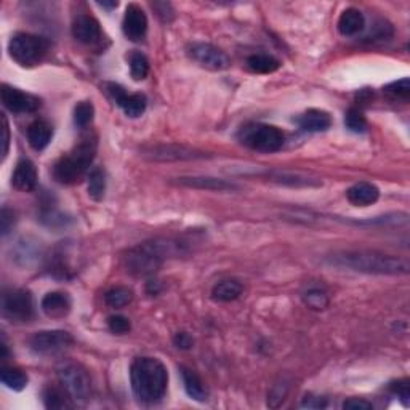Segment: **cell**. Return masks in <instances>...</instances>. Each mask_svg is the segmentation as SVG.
I'll use <instances>...</instances> for the list:
<instances>
[{"label": "cell", "instance_id": "obj_41", "mask_svg": "<svg viewBox=\"0 0 410 410\" xmlns=\"http://www.w3.org/2000/svg\"><path fill=\"white\" fill-rule=\"evenodd\" d=\"M2 124H4V127H2V132H4L2 159H5V157H7L8 147H10V128H8V121H7V117H5V114H2Z\"/></svg>", "mask_w": 410, "mask_h": 410}, {"label": "cell", "instance_id": "obj_40", "mask_svg": "<svg viewBox=\"0 0 410 410\" xmlns=\"http://www.w3.org/2000/svg\"><path fill=\"white\" fill-rule=\"evenodd\" d=\"M303 407L308 409H322L327 406V401L326 397H312V396H306L303 404H301Z\"/></svg>", "mask_w": 410, "mask_h": 410}, {"label": "cell", "instance_id": "obj_36", "mask_svg": "<svg viewBox=\"0 0 410 410\" xmlns=\"http://www.w3.org/2000/svg\"><path fill=\"white\" fill-rule=\"evenodd\" d=\"M390 390L395 392V395L399 397V401L404 404V406H409V399H410V385L409 380H397L392 381L390 385Z\"/></svg>", "mask_w": 410, "mask_h": 410}, {"label": "cell", "instance_id": "obj_2", "mask_svg": "<svg viewBox=\"0 0 410 410\" xmlns=\"http://www.w3.org/2000/svg\"><path fill=\"white\" fill-rule=\"evenodd\" d=\"M185 244L173 239H154L150 242L138 244L124 256V266L130 275L136 277H150L159 271V267L170 256L181 253Z\"/></svg>", "mask_w": 410, "mask_h": 410}, {"label": "cell", "instance_id": "obj_7", "mask_svg": "<svg viewBox=\"0 0 410 410\" xmlns=\"http://www.w3.org/2000/svg\"><path fill=\"white\" fill-rule=\"evenodd\" d=\"M2 315L15 324L29 322L34 317V300L25 289H11L2 295Z\"/></svg>", "mask_w": 410, "mask_h": 410}, {"label": "cell", "instance_id": "obj_35", "mask_svg": "<svg viewBox=\"0 0 410 410\" xmlns=\"http://www.w3.org/2000/svg\"><path fill=\"white\" fill-rule=\"evenodd\" d=\"M107 326L114 335H125L132 329V324L125 316H111L107 319Z\"/></svg>", "mask_w": 410, "mask_h": 410}, {"label": "cell", "instance_id": "obj_18", "mask_svg": "<svg viewBox=\"0 0 410 410\" xmlns=\"http://www.w3.org/2000/svg\"><path fill=\"white\" fill-rule=\"evenodd\" d=\"M42 311L51 319H62L70 315L71 298L65 292H50L42 298Z\"/></svg>", "mask_w": 410, "mask_h": 410}, {"label": "cell", "instance_id": "obj_42", "mask_svg": "<svg viewBox=\"0 0 410 410\" xmlns=\"http://www.w3.org/2000/svg\"><path fill=\"white\" fill-rule=\"evenodd\" d=\"M98 5H100V7H102V8H116L119 4H117V2H112V4H106V2H102V4H101V2H100Z\"/></svg>", "mask_w": 410, "mask_h": 410}, {"label": "cell", "instance_id": "obj_30", "mask_svg": "<svg viewBox=\"0 0 410 410\" xmlns=\"http://www.w3.org/2000/svg\"><path fill=\"white\" fill-rule=\"evenodd\" d=\"M130 62V74L135 81H145L150 74V61H147L146 56L140 51H132L128 56Z\"/></svg>", "mask_w": 410, "mask_h": 410}, {"label": "cell", "instance_id": "obj_1", "mask_svg": "<svg viewBox=\"0 0 410 410\" xmlns=\"http://www.w3.org/2000/svg\"><path fill=\"white\" fill-rule=\"evenodd\" d=\"M329 263L338 267L366 275L381 276H401L407 275L410 266L409 261L399 256L381 253L377 250H346L329 256Z\"/></svg>", "mask_w": 410, "mask_h": 410}, {"label": "cell", "instance_id": "obj_4", "mask_svg": "<svg viewBox=\"0 0 410 410\" xmlns=\"http://www.w3.org/2000/svg\"><path fill=\"white\" fill-rule=\"evenodd\" d=\"M96 154V141L84 140L81 145L62 156L53 167L55 180L61 185H76L85 175L88 173L90 165H92Z\"/></svg>", "mask_w": 410, "mask_h": 410}, {"label": "cell", "instance_id": "obj_5", "mask_svg": "<svg viewBox=\"0 0 410 410\" xmlns=\"http://www.w3.org/2000/svg\"><path fill=\"white\" fill-rule=\"evenodd\" d=\"M50 42L45 37L34 36V34L18 32L10 39L8 53L11 60L25 67L36 66L48 53Z\"/></svg>", "mask_w": 410, "mask_h": 410}, {"label": "cell", "instance_id": "obj_34", "mask_svg": "<svg viewBox=\"0 0 410 410\" xmlns=\"http://www.w3.org/2000/svg\"><path fill=\"white\" fill-rule=\"evenodd\" d=\"M385 92L388 93L392 98H399V100H409L410 96V79L404 77L401 81H396L390 85H386Z\"/></svg>", "mask_w": 410, "mask_h": 410}, {"label": "cell", "instance_id": "obj_15", "mask_svg": "<svg viewBox=\"0 0 410 410\" xmlns=\"http://www.w3.org/2000/svg\"><path fill=\"white\" fill-rule=\"evenodd\" d=\"M176 185L192 187V190L215 191V192H226V191L239 190V186L231 183V181L212 178V176H181V178H176Z\"/></svg>", "mask_w": 410, "mask_h": 410}, {"label": "cell", "instance_id": "obj_19", "mask_svg": "<svg viewBox=\"0 0 410 410\" xmlns=\"http://www.w3.org/2000/svg\"><path fill=\"white\" fill-rule=\"evenodd\" d=\"M346 197L348 201L356 205V207H369L378 201L380 190L372 183L367 181H361V183L352 185L348 191H346Z\"/></svg>", "mask_w": 410, "mask_h": 410}, {"label": "cell", "instance_id": "obj_13", "mask_svg": "<svg viewBox=\"0 0 410 410\" xmlns=\"http://www.w3.org/2000/svg\"><path fill=\"white\" fill-rule=\"evenodd\" d=\"M122 31L128 41H132V42L143 41L147 31V18L140 5L130 4L127 10H125Z\"/></svg>", "mask_w": 410, "mask_h": 410}, {"label": "cell", "instance_id": "obj_24", "mask_svg": "<svg viewBox=\"0 0 410 410\" xmlns=\"http://www.w3.org/2000/svg\"><path fill=\"white\" fill-rule=\"evenodd\" d=\"M242 295V286L237 281L227 279V281H221L215 284L212 289V298L215 301H221V303H227V301H234Z\"/></svg>", "mask_w": 410, "mask_h": 410}, {"label": "cell", "instance_id": "obj_33", "mask_svg": "<svg viewBox=\"0 0 410 410\" xmlns=\"http://www.w3.org/2000/svg\"><path fill=\"white\" fill-rule=\"evenodd\" d=\"M345 125L352 133H364L367 130V121L359 110H350L345 114Z\"/></svg>", "mask_w": 410, "mask_h": 410}, {"label": "cell", "instance_id": "obj_37", "mask_svg": "<svg viewBox=\"0 0 410 410\" xmlns=\"http://www.w3.org/2000/svg\"><path fill=\"white\" fill-rule=\"evenodd\" d=\"M345 410H373V404L366 399H357V397H351V399L343 402Z\"/></svg>", "mask_w": 410, "mask_h": 410}, {"label": "cell", "instance_id": "obj_23", "mask_svg": "<svg viewBox=\"0 0 410 410\" xmlns=\"http://www.w3.org/2000/svg\"><path fill=\"white\" fill-rule=\"evenodd\" d=\"M181 377H183V383H185V390L187 392V396L191 399L199 401V402H205L207 401V388H205L204 381L201 377L194 372V370L181 367Z\"/></svg>", "mask_w": 410, "mask_h": 410}, {"label": "cell", "instance_id": "obj_21", "mask_svg": "<svg viewBox=\"0 0 410 410\" xmlns=\"http://www.w3.org/2000/svg\"><path fill=\"white\" fill-rule=\"evenodd\" d=\"M51 135H53V128L47 121H34L29 127H27V141L32 150L42 151L50 145Z\"/></svg>", "mask_w": 410, "mask_h": 410}, {"label": "cell", "instance_id": "obj_39", "mask_svg": "<svg viewBox=\"0 0 410 410\" xmlns=\"http://www.w3.org/2000/svg\"><path fill=\"white\" fill-rule=\"evenodd\" d=\"M173 343L180 350H190L194 345V340H192V337L187 332H178L173 337Z\"/></svg>", "mask_w": 410, "mask_h": 410}, {"label": "cell", "instance_id": "obj_27", "mask_svg": "<svg viewBox=\"0 0 410 410\" xmlns=\"http://www.w3.org/2000/svg\"><path fill=\"white\" fill-rule=\"evenodd\" d=\"M0 380L8 390L21 391L27 386V375L20 369L15 367H2L0 370Z\"/></svg>", "mask_w": 410, "mask_h": 410}, {"label": "cell", "instance_id": "obj_28", "mask_svg": "<svg viewBox=\"0 0 410 410\" xmlns=\"http://www.w3.org/2000/svg\"><path fill=\"white\" fill-rule=\"evenodd\" d=\"M133 300V292L128 287H112L111 290H107L105 295V301L110 308L114 310H119V308H124L132 303Z\"/></svg>", "mask_w": 410, "mask_h": 410}, {"label": "cell", "instance_id": "obj_11", "mask_svg": "<svg viewBox=\"0 0 410 410\" xmlns=\"http://www.w3.org/2000/svg\"><path fill=\"white\" fill-rule=\"evenodd\" d=\"M106 88H107V93H110V96L114 100V102H116V105L125 112V116L136 119L146 111L147 101L145 95L127 93L125 92V88L121 87L119 84H107Z\"/></svg>", "mask_w": 410, "mask_h": 410}, {"label": "cell", "instance_id": "obj_8", "mask_svg": "<svg viewBox=\"0 0 410 410\" xmlns=\"http://www.w3.org/2000/svg\"><path fill=\"white\" fill-rule=\"evenodd\" d=\"M61 386L74 401H87L92 391V380L87 370L79 364H66L58 370Z\"/></svg>", "mask_w": 410, "mask_h": 410}, {"label": "cell", "instance_id": "obj_3", "mask_svg": "<svg viewBox=\"0 0 410 410\" xmlns=\"http://www.w3.org/2000/svg\"><path fill=\"white\" fill-rule=\"evenodd\" d=\"M130 381L136 399L152 404L161 401L167 392L168 372L156 357H138L130 367Z\"/></svg>", "mask_w": 410, "mask_h": 410}, {"label": "cell", "instance_id": "obj_9", "mask_svg": "<svg viewBox=\"0 0 410 410\" xmlns=\"http://www.w3.org/2000/svg\"><path fill=\"white\" fill-rule=\"evenodd\" d=\"M74 343V338L66 330H42L34 333L29 346L34 352L44 356H53L66 351Z\"/></svg>", "mask_w": 410, "mask_h": 410}, {"label": "cell", "instance_id": "obj_16", "mask_svg": "<svg viewBox=\"0 0 410 410\" xmlns=\"http://www.w3.org/2000/svg\"><path fill=\"white\" fill-rule=\"evenodd\" d=\"M145 156H150L154 161H187V159L204 157V154L186 146L161 145L151 147Z\"/></svg>", "mask_w": 410, "mask_h": 410}, {"label": "cell", "instance_id": "obj_10", "mask_svg": "<svg viewBox=\"0 0 410 410\" xmlns=\"http://www.w3.org/2000/svg\"><path fill=\"white\" fill-rule=\"evenodd\" d=\"M187 55L190 58L197 62L199 66L205 67L210 71H223L227 70L231 65L230 56H227L223 50L215 47L212 44L196 42L187 47Z\"/></svg>", "mask_w": 410, "mask_h": 410}, {"label": "cell", "instance_id": "obj_17", "mask_svg": "<svg viewBox=\"0 0 410 410\" xmlns=\"http://www.w3.org/2000/svg\"><path fill=\"white\" fill-rule=\"evenodd\" d=\"M11 185L22 192H31L37 186V170L29 159H22L16 164V168L11 176Z\"/></svg>", "mask_w": 410, "mask_h": 410}, {"label": "cell", "instance_id": "obj_38", "mask_svg": "<svg viewBox=\"0 0 410 410\" xmlns=\"http://www.w3.org/2000/svg\"><path fill=\"white\" fill-rule=\"evenodd\" d=\"M13 223H15L13 212H10L7 207L2 209V215H0V227H2V236L8 234Z\"/></svg>", "mask_w": 410, "mask_h": 410}, {"label": "cell", "instance_id": "obj_29", "mask_svg": "<svg viewBox=\"0 0 410 410\" xmlns=\"http://www.w3.org/2000/svg\"><path fill=\"white\" fill-rule=\"evenodd\" d=\"M106 192V176L101 168H93L88 172V196L93 201H101Z\"/></svg>", "mask_w": 410, "mask_h": 410}, {"label": "cell", "instance_id": "obj_14", "mask_svg": "<svg viewBox=\"0 0 410 410\" xmlns=\"http://www.w3.org/2000/svg\"><path fill=\"white\" fill-rule=\"evenodd\" d=\"M72 36L77 42L85 45L98 44L101 39L100 22L90 15H79L72 22Z\"/></svg>", "mask_w": 410, "mask_h": 410}, {"label": "cell", "instance_id": "obj_31", "mask_svg": "<svg viewBox=\"0 0 410 410\" xmlns=\"http://www.w3.org/2000/svg\"><path fill=\"white\" fill-rule=\"evenodd\" d=\"M93 116L95 107L90 101H81L76 107H74V124H76L79 128L88 127V125L93 122Z\"/></svg>", "mask_w": 410, "mask_h": 410}, {"label": "cell", "instance_id": "obj_12", "mask_svg": "<svg viewBox=\"0 0 410 410\" xmlns=\"http://www.w3.org/2000/svg\"><path fill=\"white\" fill-rule=\"evenodd\" d=\"M2 102L8 111L15 114L36 112L42 105L41 98L31 93L21 92L20 88L10 87L7 84L2 85Z\"/></svg>", "mask_w": 410, "mask_h": 410}, {"label": "cell", "instance_id": "obj_22", "mask_svg": "<svg viewBox=\"0 0 410 410\" xmlns=\"http://www.w3.org/2000/svg\"><path fill=\"white\" fill-rule=\"evenodd\" d=\"M300 128H303L305 132H326V130L332 125V119H330L329 112L321 110H310L306 111L303 116L298 119Z\"/></svg>", "mask_w": 410, "mask_h": 410}, {"label": "cell", "instance_id": "obj_25", "mask_svg": "<svg viewBox=\"0 0 410 410\" xmlns=\"http://www.w3.org/2000/svg\"><path fill=\"white\" fill-rule=\"evenodd\" d=\"M72 397L70 396L65 388H56V386H48L44 391V404L47 409L51 410H62V409H71Z\"/></svg>", "mask_w": 410, "mask_h": 410}, {"label": "cell", "instance_id": "obj_6", "mask_svg": "<svg viewBox=\"0 0 410 410\" xmlns=\"http://www.w3.org/2000/svg\"><path fill=\"white\" fill-rule=\"evenodd\" d=\"M239 140L244 146L258 152H276L284 146V133L275 125L249 124L241 128Z\"/></svg>", "mask_w": 410, "mask_h": 410}, {"label": "cell", "instance_id": "obj_26", "mask_svg": "<svg viewBox=\"0 0 410 410\" xmlns=\"http://www.w3.org/2000/svg\"><path fill=\"white\" fill-rule=\"evenodd\" d=\"M249 70L256 74H271L281 67V62L276 60L272 55L267 53H255L249 56L247 60Z\"/></svg>", "mask_w": 410, "mask_h": 410}, {"label": "cell", "instance_id": "obj_32", "mask_svg": "<svg viewBox=\"0 0 410 410\" xmlns=\"http://www.w3.org/2000/svg\"><path fill=\"white\" fill-rule=\"evenodd\" d=\"M303 301L306 306L311 308V310L322 311V310H326L329 305V297H327V293L321 289H310L303 295Z\"/></svg>", "mask_w": 410, "mask_h": 410}, {"label": "cell", "instance_id": "obj_20", "mask_svg": "<svg viewBox=\"0 0 410 410\" xmlns=\"http://www.w3.org/2000/svg\"><path fill=\"white\" fill-rule=\"evenodd\" d=\"M366 29V18H364L362 11L357 8H346L340 15L338 20V31L345 37H355Z\"/></svg>", "mask_w": 410, "mask_h": 410}]
</instances>
